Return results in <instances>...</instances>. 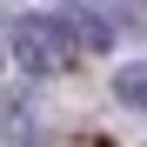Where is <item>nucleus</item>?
Returning <instances> with one entry per match:
<instances>
[{"label":"nucleus","instance_id":"f03ea898","mask_svg":"<svg viewBox=\"0 0 147 147\" xmlns=\"http://www.w3.org/2000/svg\"><path fill=\"white\" fill-rule=\"evenodd\" d=\"M74 34H80V47H87V54H107V40H114V20H107L100 7H74Z\"/></svg>","mask_w":147,"mask_h":147},{"label":"nucleus","instance_id":"20e7f679","mask_svg":"<svg viewBox=\"0 0 147 147\" xmlns=\"http://www.w3.org/2000/svg\"><path fill=\"white\" fill-rule=\"evenodd\" d=\"M94 7H100L114 27H140L147 34V0H94Z\"/></svg>","mask_w":147,"mask_h":147},{"label":"nucleus","instance_id":"f257e3e1","mask_svg":"<svg viewBox=\"0 0 147 147\" xmlns=\"http://www.w3.org/2000/svg\"><path fill=\"white\" fill-rule=\"evenodd\" d=\"M7 47L27 74H60L80 54V34H74V13H20L7 27Z\"/></svg>","mask_w":147,"mask_h":147},{"label":"nucleus","instance_id":"7ed1b4c3","mask_svg":"<svg viewBox=\"0 0 147 147\" xmlns=\"http://www.w3.org/2000/svg\"><path fill=\"white\" fill-rule=\"evenodd\" d=\"M114 94H120V107H140L147 114V60H127L114 74Z\"/></svg>","mask_w":147,"mask_h":147}]
</instances>
